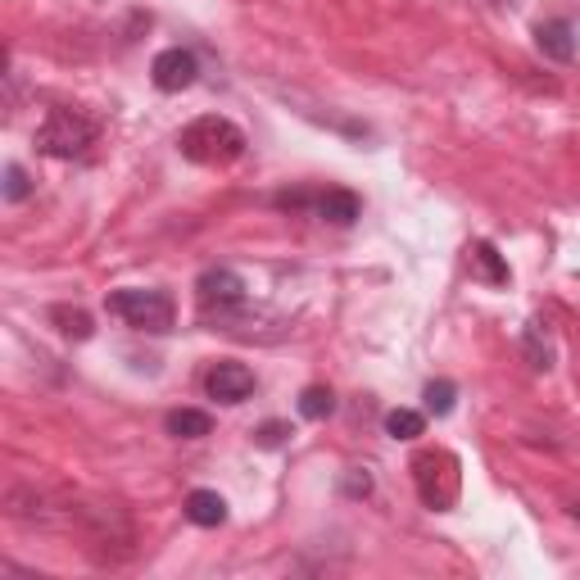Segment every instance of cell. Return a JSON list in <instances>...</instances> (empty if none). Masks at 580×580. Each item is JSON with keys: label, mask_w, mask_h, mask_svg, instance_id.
Wrapping results in <instances>:
<instances>
[{"label": "cell", "mask_w": 580, "mask_h": 580, "mask_svg": "<svg viewBox=\"0 0 580 580\" xmlns=\"http://www.w3.org/2000/svg\"><path fill=\"white\" fill-rule=\"evenodd\" d=\"M527 358L535 372H548V345H540V326H527Z\"/></svg>", "instance_id": "cell-17"}, {"label": "cell", "mask_w": 580, "mask_h": 580, "mask_svg": "<svg viewBox=\"0 0 580 580\" xmlns=\"http://www.w3.org/2000/svg\"><path fill=\"white\" fill-rule=\"evenodd\" d=\"M272 205H277V209H295V213H313V218H322V223H336V227L358 223V213H363V205H358L354 190H341V186H326V190H282V196H272Z\"/></svg>", "instance_id": "cell-3"}, {"label": "cell", "mask_w": 580, "mask_h": 580, "mask_svg": "<svg viewBox=\"0 0 580 580\" xmlns=\"http://www.w3.org/2000/svg\"><path fill=\"white\" fill-rule=\"evenodd\" d=\"M109 313L136 331H155V336L159 331H173V318H177L173 299L163 291H114L109 295Z\"/></svg>", "instance_id": "cell-4"}, {"label": "cell", "mask_w": 580, "mask_h": 580, "mask_svg": "<svg viewBox=\"0 0 580 580\" xmlns=\"http://www.w3.org/2000/svg\"><path fill=\"white\" fill-rule=\"evenodd\" d=\"M163 427H169V435H177V440H200V435L213 431V418L200 412V408H173Z\"/></svg>", "instance_id": "cell-10"}, {"label": "cell", "mask_w": 580, "mask_h": 580, "mask_svg": "<svg viewBox=\"0 0 580 580\" xmlns=\"http://www.w3.org/2000/svg\"><path fill=\"white\" fill-rule=\"evenodd\" d=\"M499 5H513V0H499Z\"/></svg>", "instance_id": "cell-19"}, {"label": "cell", "mask_w": 580, "mask_h": 580, "mask_svg": "<svg viewBox=\"0 0 580 580\" xmlns=\"http://www.w3.org/2000/svg\"><path fill=\"white\" fill-rule=\"evenodd\" d=\"M0 196H5L10 205H23L27 196H33V177H27V169L10 163V169H5V186H0Z\"/></svg>", "instance_id": "cell-15"}, {"label": "cell", "mask_w": 580, "mask_h": 580, "mask_svg": "<svg viewBox=\"0 0 580 580\" xmlns=\"http://www.w3.org/2000/svg\"><path fill=\"white\" fill-rule=\"evenodd\" d=\"M205 391H209V399H218V404H245L255 395V372L245 368V363H213L209 368V377H205Z\"/></svg>", "instance_id": "cell-7"}, {"label": "cell", "mask_w": 580, "mask_h": 580, "mask_svg": "<svg viewBox=\"0 0 580 580\" xmlns=\"http://www.w3.org/2000/svg\"><path fill=\"white\" fill-rule=\"evenodd\" d=\"M472 263H477V272H481L490 286H508V263L499 259V250H494L490 240H481L477 250H472Z\"/></svg>", "instance_id": "cell-12"}, {"label": "cell", "mask_w": 580, "mask_h": 580, "mask_svg": "<svg viewBox=\"0 0 580 580\" xmlns=\"http://www.w3.org/2000/svg\"><path fill=\"white\" fill-rule=\"evenodd\" d=\"M245 291H250V286H245V277H240V272H232V268H209L205 277L196 282V295H200V309L205 313H213V309L218 313L240 309Z\"/></svg>", "instance_id": "cell-5"}, {"label": "cell", "mask_w": 580, "mask_h": 580, "mask_svg": "<svg viewBox=\"0 0 580 580\" xmlns=\"http://www.w3.org/2000/svg\"><path fill=\"white\" fill-rule=\"evenodd\" d=\"M50 318H54V322H64V326H60L64 336H77V341H87V336H91V318H87V313H77V309H73V313H69V309H54Z\"/></svg>", "instance_id": "cell-16"}, {"label": "cell", "mask_w": 580, "mask_h": 580, "mask_svg": "<svg viewBox=\"0 0 580 580\" xmlns=\"http://www.w3.org/2000/svg\"><path fill=\"white\" fill-rule=\"evenodd\" d=\"M196 77H200V60H196L190 50H182V46L159 50L155 64H150V82H155L159 91H169V96H177V91H186V87H196Z\"/></svg>", "instance_id": "cell-6"}, {"label": "cell", "mask_w": 580, "mask_h": 580, "mask_svg": "<svg viewBox=\"0 0 580 580\" xmlns=\"http://www.w3.org/2000/svg\"><path fill=\"white\" fill-rule=\"evenodd\" d=\"M33 141L50 159H77V155H87V146L96 141V123L82 119L77 109H50Z\"/></svg>", "instance_id": "cell-2"}, {"label": "cell", "mask_w": 580, "mask_h": 580, "mask_svg": "<svg viewBox=\"0 0 580 580\" xmlns=\"http://www.w3.org/2000/svg\"><path fill=\"white\" fill-rule=\"evenodd\" d=\"M286 435H291L286 422H268V427H259V445H263V449H277Z\"/></svg>", "instance_id": "cell-18"}, {"label": "cell", "mask_w": 580, "mask_h": 580, "mask_svg": "<svg viewBox=\"0 0 580 580\" xmlns=\"http://www.w3.org/2000/svg\"><path fill=\"white\" fill-rule=\"evenodd\" d=\"M454 395H458V391H454V381H431V385H427V395H422L431 418H445V412H454Z\"/></svg>", "instance_id": "cell-14"}, {"label": "cell", "mask_w": 580, "mask_h": 580, "mask_svg": "<svg viewBox=\"0 0 580 580\" xmlns=\"http://www.w3.org/2000/svg\"><path fill=\"white\" fill-rule=\"evenodd\" d=\"M245 146H250V141H245V132L232 119H218V114L196 119L177 136L182 159L200 163V169H227V163H236L245 155Z\"/></svg>", "instance_id": "cell-1"}, {"label": "cell", "mask_w": 580, "mask_h": 580, "mask_svg": "<svg viewBox=\"0 0 580 580\" xmlns=\"http://www.w3.org/2000/svg\"><path fill=\"white\" fill-rule=\"evenodd\" d=\"M186 517L196 521V527L213 531V527H223V521H227V499L218 490H190L186 494Z\"/></svg>", "instance_id": "cell-9"}, {"label": "cell", "mask_w": 580, "mask_h": 580, "mask_svg": "<svg viewBox=\"0 0 580 580\" xmlns=\"http://www.w3.org/2000/svg\"><path fill=\"white\" fill-rule=\"evenodd\" d=\"M427 431V412L418 408H391L385 412V435L391 440H418Z\"/></svg>", "instance_id": "cell-11"}, {"label": "cell", "mask_w": 580, "mask_h": 580, "mask_svg": "<svg viewBox=\"0 0 580 580\" xmlns=\"http://www.w3.org/2000/svg\"><path fill=\"white\" fill-rule=\"evenodd\" d=\"M535 46L548 54V60L567 64L571 54H576V27H571L567 18H548V23L535 27Z\"/></svg>", "instance_id": "cell-8"}, {"label": "cell", "mask_w": 580, "mask_h": 580, "mask_svg": "<svg viewBox=\"0 0 580 580\" xmlns=\"http://www.w3.org/2000/svg\"><path fill=\"white\" fill-rule=\"evenodd\" d=\"M331 408H336V395H331L326 385H309V391L299 395V418H309V422H326Z\"/></svg>", "instance_id": "cell-13"}]
</instances>
